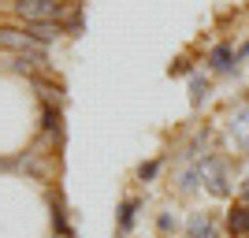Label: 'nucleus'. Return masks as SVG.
I'll return each instance as SVG.
<instances>
[{
  "mask_svg": "<svg viewBox=\"0 0 249 238\" xmlns=\"http://www.w3.org/2000/svg\"><path fill=\"white\" fill-rule=\"evenodd\" d=\"M11 11L22 22H60L63 8L56 0H11Z\"/></svg>",
  "mask_w": 249,
  "mask_h": 238,
  "instance_id": "f257e3e1",
  "label": "nucleus"
},
{
  "mask_svg": "<svg viewBox=\"0 0 249 238\" xmlns=\"http://www.w3.org/2000/svg\"><path fill=\"white\" fill-rule=\"evenodd\" d=\"M0 45L11 49L15 56H19V52H22V56H45V45L34 41L26 30H0Z\"/></svg>",
  "mask_w": 249,
  "mask_h": 238,
  "instance_id": "f03ea898",
  "label": "nucleus"
},
{
  "mask_svg": "<svg viewBox=\"0 0 249 238\" xmlns=\"http://www.w3.org/2000/svg\"><path fill=\"white\" fill-rule=\"evenodd\" d=\"M26 34H30L34 41L49 45V41H56V37L63 34V26H60V22H26Z\"/></svg>",
  "mask_w": 249,
  "mask_h": 238,
  "instance_id": "7ed1b4c3",
  "label": "nucleus"
},
{
  "mask_svg": "<svg viewBox=\"0 0 249 238\" xmlns=\"http://www.w3.org/2000/svg\"><path fill=\"white\" fill-rule=\"evenodd\" d=\"M208 63H212V71H219V74L234 71V49H231V45H216L212 56H208Z\"/></svg>",
  "mask_w": 249,
  "mask_h": 238,
  "instance_id": "20e7f679",
  "label": "nucleus"
},
{
  "mask_svg": "<svg viewBox=\"0 0 249 238\" xmlns=\"http://www.w3.org/2000/svg\"><path fill=\"white\" fill-rule=\"evenodd\" d=\"M227 231H231V235H249V205H234V208H231Z\"/></svg>",
  "mask_w": 249,
  "mask_h": 238,
  "instance_id": "39448f33",
  "label": "nucleus"
},
{
  "mask_svg": "<svg viewBox=\"0 0 249 238\" xmlns=\"http://www.w3.org/2000/svg\"><path fill=\"white\" fill-rule=\"evenodd\" d=\"M30 82L37 86V93H41V101H45V104H52V101H60V86H52V82H45L41 74H30Z\"/></svg>",
  "mask_w": 249,
  "mask_h": 238,
  "instance_id": "423d86ee",
  "label": "nucleus"
},
{
  "mask_svg": "<svg viewBox=\"0 0 249 238\" xmlns=\"http://www.w3.org/2000/svg\"><path fill=\"white\" fill-rule=\"evenodd\" d=\"M205 97H208V78H201V74H194V78H190V104L197 108V104L205 101Z\"/></svg>",
  "mask_w": 249,
  "mask_h": 238,
  "instance_id": "0eeeda50",
  "label": "nucleus"
},
{
  "mask_svg": "<svg viewBox=\"0 0 249 238\" xmlns=\"http://www.w3.org/2000/svg\"><path fill=\"white\" fill-rule=\"evenodd\" d=\"M201 179H205V164H197L194 171H186V175H182V183H178V190H182V194H190V190H197Z\"/></svg>",
  "mask_w": 249,
  "mask_h": 238,
  "instance_id": "6e6552de",
  "label": "nucleus"
},
{
  "mask_svg": "<svg viewBox=\"0 0 249 238\" xmlns=\"http://www.w3.org/2000/svg\"><path fill=\"white\" fill-rule=\"evenodd\" d=\"M212 227V220L205 216V212H194L190 216V223H186V231H190V238H197V235H205V231Z\"/></svg>",
  "mask_w": 249,
  "mask_h": 238,
  "instance_id": "1a4fd4ad",
  "label": "nucleus"
},
{
  "mask_svg": "<svg viewBox=\"0 0 249 238\" xmlns=\"http://www.w3.org/2000/svg\"><path fill=\"white\" fill-rule=\"evenodd\" d=\"M134 212H138V201H134V197H130V201H123V208H119V231H130Z\"/></svg>",
  "mask_w": 249,
  "mask_h": 238,
  "instance_id": "9d476101",
  "label": "nucleus"
},
{
  "mask_svg": "<svg viewBox=\"0 0 249 238\" xmlns=\"http://www.w3.org/2000/svg\"><path fill=\"white\" fill-rule=\"evenodd\" d=\"M45 130H60V112H52V104H45Z\"/></svg>",
  "mask_w": 249,
  "mask_h": 238,
  "instance_id": "9b49d317",
  "label": "nucleus"
},
{
  "mask_svg": "<svg viewBox=\"0 0 249 238\" xmlns=\"http://www.w3.org/2000/svg\"><path fill=\"white\" fill-rule=\"evenodd\" d=\"M156 171H160V160H149L138 167V179H156Z\"/></svg>",
  "mask_w": 249,
  "mask_h": 238,
  "instance_id": "f8f14e48",
  "label": "nucleus"
},
{
  "mask_svg": "<svg viewBox=\"0 0 249 238\" xmlns=\"http://www.w3.org/2000/svg\"><path fill=\"white\" fill-rule=\"evenodd\" d=\"M171 74H190V63L186 60H175V63H171Z\"/></svg>",
  "mask_w": 249,
  "mask_h": 238,
  "instance_id": "ddd939ff",
  "label": "nucleus"
},
{
  "mask_svg": "<svg viewBox=\"0 0 249 238\" xmlns=\"http://www.w3.org/2000/svg\"><path fill=\"white\" fill-rule=\"evenodd\" d=\"M156 227H160V231H171V227H175V220H171V216H167V212H164V216L156 220Z\"/></svg>",
  "mask_w": 249,
  "mask_h": 238,
  "instance_id": "4468645a",
  "label": "nucleus"
},
{
  "mask_svg": "<svg viewBox=\"0 0 249 238\" xmlns=\"http://www.w3.org/2000/svg\"><path fill=\"white\" fill-rule=\"evenodd\" d=\"M246 56H249V41H242V49L234 52V63H242V60H246Z\"/></svg>",
  "mask_w": 249,
  "mask_h": 238,
  "instance_id": "2eb2a0df",
  "label": "nucleus"
},
{
  "mask_svg": "<svg viewBox=\"0 0 249 238\" xmlns=\"http://www.w3.org/2000/svg\"><path fill=\"white\" fill-rule=\"evenodd\" d=\"M242 197H246V205H249V179H246V186H242Z\"/></svg>",
  "mask_w": 249,
  "mask_h": 238,
  "instance_id": "dca6fc26",
  "label": "nucleus"
},
{
  "mask_svg": "<svg viewBox=\"0 0 249 238\" xmlns=\"http://www.w3.org/2000/svg\"><path fill=\"white\" fill-rule=\"evenodd\" d=\"M246 108H249V97H246Z\"/></svg>",
  "mask_w": 249,
  "mask_h": 238,
  "instance_id": "f3484780",
  "label": "nucleus"
}]
</instances>
